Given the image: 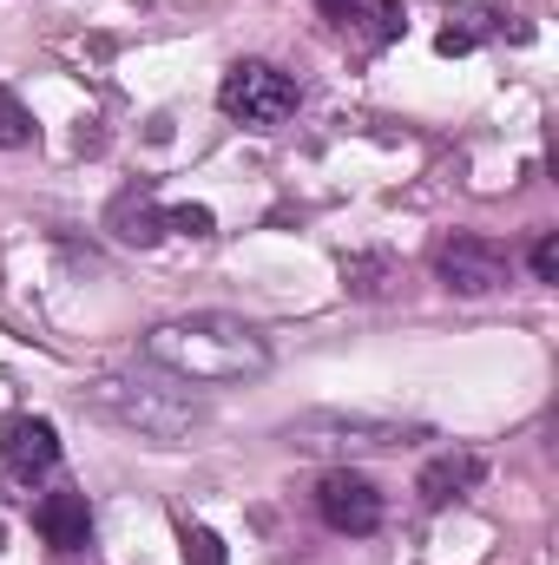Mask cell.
Masks as SVG:
<instances>
[{
    "label": "cell",
    "instance_id": "3957f363",
    "mask_svg": "<svg viewBox=\"0 0 559 565\" xmlns=\"http://www.w3.org/2000/svg\"><path fill=\"white\" fill-rule=\"evenodd\" d=\"M296 79L277 73L271 60H238L231 73H224V86H218V106L231 113V119H244V126H283L289 113H296Z\"/></svg>",
    "mask_w": 559,
    "mask_h": 565
},
{
    "label": "cell",
    "instance_id": "5bb4252c",
    "mask_svg": "<svg viewBox=\"0 0 559 565\" xmlns=\"http://www.w3.org/2000/svg\"><path fill=\"white\" fill-rule=\"evenodd\" d=\"M534 277L559 282V244H553V231H540V244H534Z\"/></svg>",
    "mask_w": 559,
    "mask_h": 565
},
{
    "label": "cell",
    "instance_id": "277c9868",
    "mask_svg": "<svg viewBox=\"0 0 559 565\" xmlns=\"http://www.w3.org/2000/svg\"><path fill=\"white\" fill-rule=\"evenodd\" d=\"M434 270H441V282H447L454 296H494V289L507 282V250H500L494 237L461 231V237H447V244H441Z\"/></svg>",
    "mask_w": 559,
    "mask_h": 565
},
{
    "label": "cell",
    "instance_id": "6da1fadb",
    "mask_svg": "<svg viewBox=\"0 0 559 565\" xmlns=\"http://www.w3.org/2000/svg\"><path fill=\"white\" fill-rule=\"evenodd\" d=\"M145 362L178 375V382H257L271 369V342L264 329H251L244 316H224V309H204V316H178V322H158L139 342Z\"/></svg>",
    "mask_w": 559,
    "mask_h": 565
},
{
    "label": "cell",
    "instance_id": "30bf717a",
    "mask_svg": "<svg viewBox=\"0 0 559 565\" xmlns=\"http://www.w3.org/2000/svg\"><path fill=\"white\" fill-rule=\"evenodd\" d=\"M389 282H395L389 257H349L342 264V289H356V296H389Z\"/></svg>",
    "mask_w": 559,
    "mask_h": 565
},
{
    "label": "cell",
    "instance_id": "9a60e30c",
    "mask_svg": "<svg viewBox=\"0 0 559 565\" xmlns=\"http://www.w3.org/2000/svg\"><path fill=\"white\" fill-rule=\"evenodd\" d=\"M316 7H323L329 20H349V7H356V0H316Z\"/></svg>",
    "mask_w": 559,
    "mask_h": 565
},
{
    "label": "cell",
    "instance_id": "ba28073f",
    "mask_svg": "<svg viewBox=\"0 0 559 565\" xmlns=\"http://www.w3.org/2000/svg\"><path fill=\"white\" fill-rule=\"evenodd\" d=\"M474 480H481V454H441L421 473V507H454Z\"/></svg>",
    "mask_w": 559,
    "mask_h": 565
},
{
    "label": "cell",
    "instance_id": "52a82bcc",
    "mask_svg": "<svg viewBox=\"0 0 559 565\" xmlns=\"http://www.w3.org/2000/svg\"><path fill=\"white\" fill-rule=\"evenodd\" d=\"M33 526L53 553H86L93 546V513H86V493H46L33 507Z\"/></svg>",
    "mask_w": 559,
    "mask_h": 565
},
{
    "label": "cell",
    "instance_id": "4fadbf2b",
    "mask_svg": "<svg viewBox=\"0 0 559 565\" xmlns=\"http://www.w3.org/2000/svg\"><path fill=\"white\" fill-rule=\"evenodd\" d=\"M165 231H184V237H211V231H218V217H211L204 204H171V211H165Z\"/></svg>",
    "mask_w": 559,
    "mask_h": 565
},
{
    "label": "cell",
    "instance_id": "7c38bea8",
    "mask_svg": "<svg viewBox=\"0 0 559 565\" xmlns=\"http://www.w3.org/2000/svg\"><path fill=\"white\" fill-rule=\"evenodd\" d=\"M184 565H231L224 559V540L211 526H184Z\"/></svg>",
    "mask_w": 559,
    "mask_h": 565
},
{
    "label": "cell",
    "instance_id": "9c48e42d",
    "mask_svg": "<svg viewBox=\"0 0 559 565\" xmlns=\"http://www.w3.org/2000/svg\"><path fill=\"white\" fill-rule=\"evenodd\" d=\"M113 224H119L126 244H158V237H165V211H151V198H139V204L126 198V204L113 211Z\"/></svg>",
    "mask_w": 559,
    "mask_h": 565
},
{
    "label": "cell",
    "instance_id": "8fae6325",
    "mask_svg": "<svg viewBox=\"0 0 559 565\" xmlns=\"http://www.w3.org/2000/svg\"><path fill=\"white\" fill-rule=\"evenodd\" d=\"M0 145L7 151H20V145H33V119H27V106L0 86Z\"/></svg>",
    "mask_w": 559,
    "mask_h": 565
},
{
    "label": "cell",
    "instance_id": "8992f818",
    "mask_svg": "<svg viewBox=\"0 0 559 565\" xmlns=\"http://www.w3.org/2000/svg\"><path fill=\"white\" fill-rule=\"evenodd\" d=\"M0 454H7V467L20 480H40V473L60 467V434H53V422H40V415H13L7 434H0Z\"/></svg>",
    "mask_w": 559,
    "mask_h": 565
},
{
    "label": "cell",
    "instance_id": "5b68a950",
    "mask_svg": "<svg viewBox=\"0 0 559 565\" xmlns=\"http://www.w3.org/2000/svg\"><path fill=\"white\" fill-rule=\"evenodd\" d=\"M316 513H323L329 533L362 540V533L382 526V493H376L362 473H323V487H316Z\"/></svg>",
    "mask_w": 559,
    "mask_h": 565
},
{
    "label": "cell",
    "instance_id": "7a4b0ae2",
    "mask_svg": "<svg viewBox=\"0 0 559 565\" xmlns=\"http://www.w3.org/2000/svg\"><path fill=\"white\" fill-rule=\"evenodd\" d=\"M93 402L113 415V422H126V427H139L145 440H165V447H178V440H191V427L204 422V408L184 395V388H145L139 395V382H99L93 388Z\"/></svg>",
    "mask_w": 559,
    "mask_h": 565
}]
</instances>
